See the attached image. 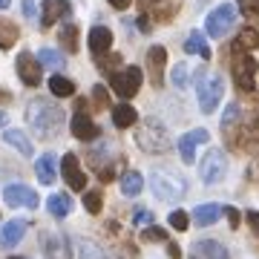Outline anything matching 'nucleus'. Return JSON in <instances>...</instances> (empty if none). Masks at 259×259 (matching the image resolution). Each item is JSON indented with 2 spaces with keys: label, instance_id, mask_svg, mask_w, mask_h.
<instances>
[{
  "label": "nucleus",
  "instance_id": "obj_1",
  "mask_svg": "<svg viewBox=\"0 0 259 259\" xmlns=\"http://www.w3.org/2000/svg\"><path fill=\"white\" fill-rule=\"evenodd\" d=\"M26 121L29 127L35 130L37 139H52L64 127V110L55 107L52 101H47V98H35L26 107Z\"/></svg>",
  "mask_w": 259,
  "mask_h": 259
},
{
  "label": "nucleus",
  "instance_id": "obj_2",
  "mask_svg": "<svg viewBox=\"0 0 259 259\" xmlns=\"http://www.w3.org/2000/svg\"><path fill=\"white\" fill-rule=\"evenodd\" d=\"M150 190H153L156 199H161V202H179V199L187 193V185L179 173L153 170V173H150Z\"/></svg>",
  "mask_w": 259,
  "mask_h": 259
},
{
  "label": "nucleus",
  "instance_id": "obj_3",
  "mask_svg": "<svg viewBox=\"0 0 259 259\" xmlns=\"http://www.w3.org/2000/svg\"><path fill=\"white\" fill-rule=\"evenodd\" d=\"M233 81H236V87L245 90V93L256 90V61H253V55H250L245 47H239V44L233 49Z\"/></svg>",
  "mask_w": 259,
  "mask_h": 259
},
{
  "label": "nucleus",
  "instance_id": "obj_4",
  "mask_svg": "<svg viewBox=\"0 0 259 259\" xmlns=\"http://www.w3.org/2000/svg\"><path fill=\"white\" fill-rule=\"evenodd\" d=\"M136 144H139L144 153H167L170 147V136L167 130L158 124V121H144L136 133Z\"/></svg>",
  "mask_w": 259,
  "mask_h": 259
},
{
  "label": "nucleus",
  "instance_id": "obj_5",
  "mask_svg": "<svg viewBox=\"0 0 259 259\" xmlns=\"http://www.w3.org/2000/svg\"><path fill=\"white\" fill-rule=\"evenodd\" d=\"M222 93H225V81H222V75H202L199 78V107H202V112H207L210 115L216 107H219V101H222Z\"/></svg>",
  "mask_w": 259,
  "mask_h": 259
},
{
  "label": "nucleus",
  "instance_id": "obj_6",
  "mask_svg": "<svg viewBox=\"0 0 259 259\" xmlns=\"http://www.w3.org/2000/svg\"><path fill=\"white\" fill-rule=\"evenodd\" d=\"M233 23H236V6H233V3H222V6H216V9L207 15L204 32H207L213 40H219V37H225L233 29Z\"/></svg>",
  "mask_w": 259,
  "mask_h": 259
},
{
  "label": "nucleus",
  "instance_id": "obj_7",
  "mask_svg": "<svg viewBox=\"0 0 259 259\" xmlns=\"http://www.w3.org/2000/svg\"><path fill=\"white\" fill-rule=\"evenodd\" d=\"M228 173V158H225L222 150H207V156L202 158L199 164V176H202L204 185H219Z\"/></svg>",
  "mask_w": 259,
  "mask_h": 259
},
{
  "label": "nucleus",
  "instance_id": "obj_8",
  "mask_svg": "<svg viewBox=\"0 0 259 259\" xmlns=\"http://www.w3.org/2000/svg\"><path fill=\"white\" fill-rule=\"evenodd\" d=\"M141 78H144V75H141L139 66H124L121 72H112L110 87H112V93L121 95V98H133V95L139 93Z\"/></svg>",
  "mask_w": 259,
  "mask_h": 259
},
{
  "label": "nucleus",
  "instance_id": "obj_9",
  "mask_svg": "<svg viewBox=\"0 0 259 259\" xmlns=\"http://www.w3.org/2000/svg\"><path fill=\"white\" fill-rule=\"evenodd\" d=\"M72 136L78 141H95L98 136H101V130H98V124H95L90 115H87V104L83 101H78V112L72 115Z\"/></svg>",
  "mask_w": 259,
  "mask_h": 259
},
{
  "label": "nucleus",
  "instance_id": "obj_10",
  "mask_svg": "<svg viewBox=\"0 0 259 259\" xmlns=\"http://www.w3.org/2000/svg\"><path fill=\"white\" fill-rule=\"evenodd\" d=\"M3 202L9 204V207H37V193L32 187L26 185H9L3 190Z\"/></svg>",
  "mask_w": 259,
  "mask_h": 259
},
{
  "label": "nucleus",
  "instance_id": "obj_11",
  "mask_svg": "<svg viewBox=\"0 0 259 259\" xmlns=\"http://www.w3.org/2000/svg\"><path fill=\"white\" fill-rule=\"evenodd\" d=\"M15 66H18V75H20V81L26 83V87H37L40 83V61H37L32 52H20L18 61H15Z\"/></svg>",
  "mask_w": 259,
  "mask_h": 259
},
{
  "label": "nucleus",
  "instance_id": "obj_12",
  "mask_svg": "<svg viewBox=\"0 0 259 259\" xmlns=\"http://www.w3.org/2000/svg\"><path fill=\"white\" fill-rule=\"evenodd\" d=\"M44 259H72V248L64 233H44Z\"/></svg>",
  "mask_w": 259,
  "mask_h": 259
},
{
  "label": "nucleus",
  "instance_id": "obj_13",
  "mask_svg": "<svg viewBox=\"0 0 259 259\" xmlns=\"http://www.w3.org/2000/svg\"><path fill=\"white\" fill-rule=\"evenodd\" d=\"M207 139H210V136H207V130H202V127L185 133V136L179 139V156H182V161H187V164H190V161H196V147H199V144H204Z\"/></svg>",
  "mask_w": 259,
  "mask_h": 259
},
{
  "label": "nucleus",
  "instance_id": "obj_14",
  "mask_svg": "<svg viewBox=\"0 0 259 259\" xmlns=\"http://www.w3.org/2000/svg\"><path fill=\"white\" fill-rule=\"evenodd\" d=\"M61 173H64L66 185L72 187V190H83V187H87V176H83V170H81V164H78V156H75V153H66L64 156Z\"/></svg>",
  "mask_w": 259,
  "mask_h": 259
},
{
  "label": "nucleus",
  "instance_id": "obj_15",
  "mask_svg": "<svg viewBox=\"0 0 259 259\" xmlns=\"http://www.w3.org/2000/svg\"><path fill=\"white\" fill-rule=\"evenodd\" d=\"M147 66H150V81H153V87H161L164 83V69H167V49L150 47L147 49Z\"/></svg>",
  "mask_w": 259,
  "mask_h": 259
},
{
  "label": "nucleus",
  "instance_id": "obj_16",
  "mask_svg": "<svg viewBox=\"0 0 259 259\" xmlns=\"http://www.w3.org/2000/svg\"><path fill=\"white\" fill-rule=\"evenodd\" d=\"M72 12L69 0H44V9H40V26L49 29L52 23H58L61 18H66Z\"/></svg>",
  "mask_w": 259,
  "mask_h": 259
},
{
  "label": "nucleus",
  "instance_id": "obj_17",
  "mask_svg": "<svg viewBox=\"0 0 259 259\" xmlns=\"http://www.w3.org/2000/svg\"><path fill=\"white\" fill-rule=\"evenodd\" d=\"M26 228H29L26 219H12V222H6L3 231H0V245H3V248H15V245L23 239Z\"/></svg>",
  "mask_w": 259,
  "mask_h": 259
},
{
  "label": "nucleus",
  "instance_id": "obj_18",
  "mask_svg": "<svg viewBox=\"0 0 259 259\" xmlns=\"http://www.w3.org/2000/svg\"><path fill=\"white\" fill-rule=\"evenodd\" d=\"M190 259H228V250L213 239H202L190 248Z\"/></svg>",
  "mask_w": 259,
  "mask_h": 259
},
{
  "label": "nucleus",
  "instance_id": "obj_19",
  "mask_svg": "<svg viewBox=\"0 0 259 259\" xmlns=\"http://www.w3.org/2000/svg\"><path fill=\"white\" fill-rule=\"evenodd\" d=\"M225 213L222 204H216V202H207V204H199V207H193V222L199 225V228H207V225L213 222H219V216Z\"/></svg>",
  "mask_w": 259,
  "mask_h": 259
},
{
  "label": "nucleus",
  "instance_id": "obj_20",
  "mask_svg": "<svg viewBox=\"0 0 259 259\" xmlns=\"http://www.w3.org/2000/svg\"><path fill=\"white\" fill-rule=\"evenodd\" d=\"M112 47V32L107 26H93L90 29V49H93V55H107Z\"/></svg>",
  "mask_w": 259,
  "mask_h": 259
},
{
  "label": "nucleus",
  "instance_id": "obj_21",
  "mask_svg": "<svg viewBox=\"0 0 259 259\" xmlns=\"http://www.w3.org/2000/svg\"><path fill=\"white\" fill-rule=\"evenodd\" d=\"M35 173H37V182L40 185H52L58 176V161L52 153H44V156L35 161Z\"/></svg>",
  "mask_w": 259,
  "mask_h": 259
},
{
  "label": "nucleus",
  "instance_id": "obj_22",
  "mask_svg": "<svg viewBox=\"0 0 259 259\" xmlns=\"http://www.w3.org/2000/svg\"><path fill=\"white\" fill-rule=\"evenodd\" d=\"M47 210L55 216V219H66L69 216V210H72V199L66 193H52L47 199Z\"/></svg>",
  "mask_w": 259,
  "mask_h": 259
},
{
  "label": "nucleus",
  "instance_id": "obj_23",
  "mask_svg": "<svg viewBox=\"0 0 259 259\" xmlns=\"http://www.w3.org/2000/svg\"><path fill=\"white\" fill-rule=\"evenodd\" d=\"M185 52L187 55H199L202 61H210V49H207V40H204L202 32H190V35H187Z\"/></svg>",
  "mask_w": 259,
  "mask_h": 259
},
{
  "label": "nucleus",
  "instance_id": "obj_24",
  "mask_svg": "<svg viewBox=\"0 0 259 259\" xmlns=\"http://www.w3.org/2000/svg\"><path fill=\"white\" fill-rule=\"evenodd\" d=\"M3 141L9 144V147H15L20 153V156H32L35 150H32V141L26 139V133H20V130H6L3 133Z\"/></svg>",
  "mask_w": 259,
  "mask_h": 259
},
{
  "label": "nucleus",
  "instance_id": "obj_25",
  "mask_svg": "<svg viewBox=\"0 0 259 259\" xmlns=\"http://www.w3.org/2000/svg\"><path fill=\"white\" fill-rule=\"evenodd\" d=\"M139 121V112L133 110L130 104H118V107H112V124L118 130H127V127H133Z\"/></svg>",
  "mask_w": 259,
  "mask_h": 259
},
{
  "label": "nucleus",
  "instance_id": "obj_26",
  "mask_svg": "<svg viewBox=\"0 0 259 259\" xmlns=\"http://www.w3.org/2000/svg\"><path fill=\"white\" fill-rule=\"evenodd\" d=\"M242 121V107L239 104H228V110L222 115V133L228 136V141L233 144V124H239Z\"/></svg>",
  "mask_w": 259,
  "mask_h": 259
},
{
  "label": "nucleus",
  "instance_id": "obj_27",
  "mask_svg": "<svg viewBox=\"0 0 259 259\" xmlns=\"http://www.w3.org/2000/svg\"><path fill=\"white\" fill-rule=\"evenodd\" d=\"M141 187H144V179H141V173H136V170H127V173L121 176V193H124V196H139Z\"/></svg>",
  "mask_w": 259,
  "mask_h": 259
},
{
  "label": "nucleus",
  "instance_id": "obj_28",
  "mask_svg": "<svg viewBox=\"0 0 259 259\" xmlns=\"http://www.w3.org/2000/svg\"><path fill=\"white\" fill-rule=\"evenodd\" d=\"M49 93L58 95V98H69V95H75V83L64 75H52L49 78Z\"/></svg>",
  "mask_w": 259,
  "mask_h": 259
},
{
  "label": "nucleus",
  "instance_id": "obj_29",
  "mask_svg": "<svg viewBox=\"0 0 259 259\" xmlns=\"http://www.w3.org/2000/svg\"><path fill=\"white\" fill-rule=\"evenodd\" d=\"M58 40H61V47H64L66 52H78V23H64Z\"/></svg>",
  "mask_w": 259,
  "mask_h": 259
},
{
  "label": "nucleus",
  "instance_id": "obj_30",
  "mask_svg": "<svg viewBox=\"0 0 259 259\" xmlns=\"http://www.w3.org/2000/svg\"><path fill=\"white\" fill-rule=\"evenodd\" d=\"M18 26L15 23H9V20H0V49H12L15 44H18Z\"/></svg>",
  "mask_w": 259,
  "mask_h": 259
},
{
  "label": "nucleus",
  "instance_id": "obj_31",
  "mask_svg": "<svg viewBox=\"0 0 259 259\" xmlns=\"http://www.w3.org/2000/svg\"><path fill=\"white\" fill-rule=\"evenodd\" d=\"M37 61L49 69H64V55L58 52V49H40L37 52Z\"/></svg>",
  "mask_w": 259,
  "mask_h": 259
},
{
  "label": "nucleus",
  "instance_id": "obj_32",
  "mask_svg": "<svg viewBox=\"0 0 259 259\" xmlns=\"http://www.w3.org/2000/svg\"><path fill=\"white\" fill-rule=\"evenodd\" d=\"M78 256L81 259H107V253H104L95 242L90 239H78Z\"/></svg>",
  "mask_w": 259,
  "mask_h": 259
},
{
  "label": "nucleus",
  "instance_id": "obj_33",
  "mask_svg": "<svg viewBox=\"0 0 259 259\" xmlns=\"http://www.w3.org/2000/svg\"><path fill=\"white\" fill-rule=\"evenodd\" d=\"M236 44H239V47H245L248 52H253V49L259 47V32H256L253 26L242 29V32H239V37H236Z\"/></svg>",
  "mask_w": 259,
  "mask_h": 259
},
{
  "label": "nucleus",
  "instance_id": "obj_34",
  "mask_svg": "<svg viewBox=\"0 0 259 259\" xmlns=\"http://www.w3.org/2000/svg\"><path fill=\"white\" fill-rule=\"evenodd\" d=\"M170 81H173V87L185 90L187 83H190V69H187V64H176V66H173V69H170Z\"/></svg>",
  "mask_w": 259,
  "mask_h": 259
},
{
  "label": "nucleus",
  "instance_id": "obj_35",
  "mask_svg": "<svg viewBox=\"0 0 259 259\" xmlns=\"http://www.w3.org/2000/svg\"><path fill=\"white\" fill-rule=\"evenodd\" d=\"M236 6L250 23H259V0H236Z\"/></svg>",
  "mask_w": 259,
  "mask_h": 259
},
{
  "label": "nucleus",
  "instance_id": "obj_36",
  "mask_svg": "<svg viewBox=\"0 0 259 259\" xmlns=\"http://www.w3.org/2000/svg\"><path fill=\"white\" fill-rule=\"evenodd\" d=\"M101 204H104V199H101L98 190H87V193H83V207L90 213H101Z\"/></svg>",
  "mask_w": 259,
  "mask_h": 259
},
{
  "label": "nucleus",
  "instance_id": "obj_37",
  "mask_svg": "<svg viewBox=\"0 0 259 259\" xmlns=\"http://www.w3.org/2000/svg\"><path fill=\"white\" fill-rule=\"evenodd\" d=\"M141 239L144 242H167V231H161L156 225H147V228L141 231Z\"/></svg>",
  "mask_w": 259,
  "mask_h": 259
},
{
  "label": "nucleus",
  "instance_id": "obj_38",
  "mask_svg": "<svg viewBox=\"0 0 259 259\" xmlns=\"http://www.w3.org/2000/svg\"><path fill=\"white\" fill-rule=\"evenodd\" d=\"M170 225L176 228V231H187V225H190V216L185 210H173L170 213Z\"/></svg>",
  "mask_w": 259,
  "mask_h": 259
},
{
  "label": "nucleus",
  "instance_id": "obj_39",
  "mask_svg": "<svg viewBox=\"0 0 259 259\" xmlns=\"http://www.w3.org/2000/svg\"><path fill=\"white\" fill-rule=\"evenodd\" d=\"M93 101H95V107H98V110H107V107H110L107 90H104L101 83H98V87H93Z\"/></svg>",
  "mask_w": 259,
  "mask_h": 259
},
{
  "label": "nucleus",
  "instance_id": "obj_40",
  "mask_svg": "<svg viewBox=\"0 0 259 259\" xmlns=\"http://www.w3.org/2000/svg\"><path fill=\"white\" fill-rule=\"evenodd\" d=\"M98 66H101L104 72H112V66H121V55H98Z\"/></svg>",
  "mask_w": 259,
  "mask_h": 259
},
{
  "label": "nucleus",
  "instance_id": "obj_41",
  "mask_svg": "<svg viewBox=\"0 0 259 259\" xmlns=\"http://www.w3.org/2000/svg\"><path fill=\"white\" fill-rule=\"evenodd\" d=\"M133 222L139 225V228H147V225H153V213H150V210H141V207H139V210L133 213Z\"/></svg>",
  "mask_w": 259,
  "mask_h": 259
},
{
  "label": "nucleus",
  "instance_id": "obj_42",
  "mask_svg": "<svg viewBox=\"0 0 259 259\" xmlns=\"http://www.w3.org/2000/svg\"><path fill=\"white\" fill-rule=\"evenodd\" d=\"M225 213H228V219H231V228H236V225H239V210H236V207H225Z\"/></svg>",
  "mask_w": 259,
  "mask_h": 259
},
{
  "label": "nucleus",
  "instance_id": "obj_43",
  "mask_svg": "<svg viewBox=\"0 0 259 259\" xmlns=\"http://www.w3.org/2000/svg\"><path fill=\"white\" fill-rule=\"evenodd\" d=\"M23 15H26V18H35V15H37L35 0H23Z\"/></svg>",
  "mask_w": 259,
  "mask_h": 259
},
{
  "label": "nucleus",
  "instance_id": "obj_44",
  "mask_svg": "<svg viewBox=\"0 0 259 259\" xmlns=\"http://www.w3.org/2000/svg\"><path fill=\"white\" fill-rule=\"evenodd\" d=\"M167 253H170V259H182V250L176 242H167Z\"/></svg>",
  "mask_w": 259,
  "mask_h": 259
},
{
  "label": "nucleus",
  "instance_id": "obj_45",
  "mask_svg": "<svg viewBox=\"0 0 259 259\" xmlns=\"http://www.w3.org/2000/svg\"><path fill=\"white\" fill-rule=\"evenodd\" d=\"M248 222L253 225V228H256V233H259V210H250L248 213Z\"/></svg>",
  "mask_w": 259,
  "mask_h": 259
},
{
  "label": "nucleus",
  "instance_id": "obj_46",
  "mask_svg": "<svg viewBox=\"0 0 259 259\" xmlns=\"http://www.w3.org/2000/svg\"><path fill=\"white\" fill-rule=\"evenodd\" d=\"M139 29H141V32H150V18H147V15H141V18H139Z\"/></svg>",
  "mask_w": 259,
  "mask_h": 259
},
{
  "label": "nucleus",
  "instance_id": "obj_47",
  "mask_svg": "<svg viewBox=\"0 0 259 259\" xmlns=\"http://www.w3.org/2000/svg\"><path fill=\"white\" fill-rule=\"evenodd\" d=\"M112 6H115V9H127L130 3H133V0H110Z\"/></svg>",
  "mask_w": 259,
  "mask_h": 259
},
{
  "label": "nucleus",
  "instance_id": "obj_48",
  "mask_svg": "<svg viewBox=\"0 0 259 259\" xmlns=\"http://www.w3.org/2000/svg\"><path fill=\"white\" fill-rule=\"evenodd\" d=\"M9 6H12V0H0V12H3V9H9Z\"/></svg>",
  "mask_w": 259,
  "mask_h": 259
},
{
  "label": "nucleus",
  "instance_id": "obj_49",
  "mask_svg": "<svg viewBox=\"0 0 259 259\" xmlns=\"http://www.w3.org/2000/svg\"><path fill=\"white\" fill-rule=\"evenodd\" d=\"M6 121H9V115H6V112L0 110V127H3V124H6Z\"/></svg>",
  "mask_w": 259,
  "mask_h": 259
},
{
  "label": "nucleus",
  "instance_id": "obj_50",
  "mask_svg": "<svg viewBox=\"0 0 259 259\" xmlns=\"http://www.w3.org/2000/svg\"><path fill=\"white\" fill-rule=\"evenodd\" d=\"M0 101H9V93H3V90H0Z\"/></svg>",
  "mask_w": 259,
  "mask_h": 259
},
{
  "label": "nucleus",
  "instance_id": "obj_51",
  "mask_svg": "<svg viewBox=\"0 0 259 259\" xmlns=\"http://www.w3.org/2000/svg\"><path fill=\"white\" fill-rule=\"evenodd\" d=\"M9 259H23V256H9Z\"/></svg>",
  "mask_w": 259,
  "mask_h": 259
}]
</instances>
